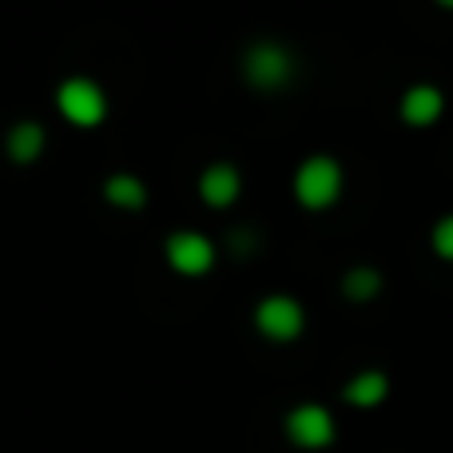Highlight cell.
Listing matches in <instances>:
<instances>
[{
	"label": "cell",
	"instance_id": "6da1fadb",
	"mask_svg": "<svg viewBox=\"0 0 453 453\" xmlns=\"http://www.w3.org/2000/svg\"><path fill=\"white\" fill-rule=\"evenodd\" d=\"M242 76H247V84L258 88V92H279V88H287L290 80H295V56L282 44H274V40H263V44L247 48V56H242Z\"/></svg>",
	"mask_w": 453,
	"mask_h": 453
},
{
	"label": "cell",
	"instance_id": "7a4b0ae2",
	"mask_svg": "<svg viewBox=\"0 0 453 453\" xmlns=\"http://www.w3.org/2000/svg\"><path fill=\"white\" fill-rule=\"evenodd\" d=\"M338 191H342V167H338L330 156H311L303 167H298L295 196L303 207L322 211V207H330L338 199Z\"/></svg>",
	"mask_w": 453,
	"mask_h": 453
},
{
	"label": "cell",
	"instance_id": "3957f363",
	"mask_svg": "<svg viewBox=\"0 0 453 453\" xmlns=\"http://www.w3.org/2000/svg\"><path fill=\"white\" fill-rule=\"evenodd\" d=\"M56 104H60V111L76 127H96L104 116H108V96H104V88L96 84V80H84V76L64 80L60 92H56Z\"/></svg>",
	"mask_w": 453,
	"mask_h": 453
},
{
	"label": "cell",
	"instance_id": "277c9868",
	"mask_svg": "<svg viewBox=\"0 0 453 453\" xmlns=\"http://www.w3.org/2000/svg\"><path fill=\"white\" fill-rule=\"evenodd\" d=\"M255 326L263 330V334L271 338V342H290V338L303 334L306 314H303V306H298L295 298H287V295H271V298H263V303H258V311H255Z\"/></svg>",
	"mask_w": 453,
	"mask_h": 453
},
{
	"label": "cell",
	"instance_id": "5b68a950",
	"mask_svg": "<svg viewBox=\"0 0 453 453\" xmlns=\"http://www.w3.org/2000/svg\"><path fill=\"white\" fill-rule=\"evenodd\" d=\"M167 263L175 266L180 274H188V279H196V274H207L215 263V247L207 234L199 231H180L167 239Z\"/></svg>",
	"mask_w": 453,
	"mask_h": 453
},
{
	"label": "cell",
	"instance_id": "8992f818",
	"mask_svg": "<svg viewBox=\"0 0 453 453\" xmlns=\"http://www.w3.org/2000/svg\"><path fill=\"white\" fill-rule=\"evenodd\" d=\"M287 434H290V441H295V446H303V449H322V446H330V441H334V418H330L322 406L306 402V406L290 410Z\"/></svg>",
	"mask_w": 453,
	"mask_h": 453
},
{
	"label": "cell",
	"instance_id": "52a82bcc",
	"mask_svg": "<svg viewBox=\"0 0 453 453\" xmlns=\"http://www.w3.org/2000/svg\"><path fill=\"white\" fill-rule=\"evenodd\" d=\"M441 104L446 100H441V92L434 84H414L406 96H402V119L414 127H426L441 116Z\"/></svg>",
	"mask_w": 453,
	"mask_h": 453
},
{
	"label": "cell",
	"instance_id": "ba28073f",
	"mask_svg": "<svg viewBox=\"0 0 453 453\" xmlns=\"http://www.w3.org/2000/svg\"><path fill=\"white\" fill-rule=\"evenodd\" d=\"M239 172H234L231 164H215L203 172V180H199V196L207 199L211 207H231L234 199H239Z\"/></svg>",
	"mask_w": 453,
	"mask_h": 453
},
{
	"label": "cell",
	"instance_id": "9c48e42d",
	"mask_svg": "<svg viewBox=\"0 0 453 453\" xmlns=\"http://www.w3.org/2000/svg\"><path fill=\"white\" fill-rule=\"evenodd\" d=\"M386 390H390V382H386L382 370H362V374H354V382L346 386V402H350V406H378V402L386 398Z\"/></svg>",
	"mask_w": 453,
	"mask_h": 453
},
{
	"label": "cell",
	"instance_id": "30bf717a",
	"mask_svg": "<svg viewBox=\"0 0 453 453\" xmlns=\"http://www.w3.org/2000/svg\"><path fill=\"white\" fill-rule=\"evenodd\" d=\"M40 151H44V127L40 124H16L8 132V156L16 164H32V159H40Z\"/></svg>",
	"mask_w": 453,
	"mask_h": 453
},
{
	"label": "cell",
	"instance_id": "8fae6325",
	"mask_svg": "<svg viewBox=\"0 0 453 453\" xmlns=\"http://www.w3.org/2000/svg\"><path fill=\"white\" fill-rule=\"evenodd\" d=\"M104 196H108L116 207H124V211H140V207L148 203V191H143V183L135 180V175H111Z\"/></svg>",
	"mask_w": 453,
	"mask_h": 453
},
{
	"label": "cell",
	"instance_id": "7c38bea8",
	"mask_svg": "<svg viewBox=\"0 0 453 453\" xmlns=\"http://www.w3.org/2000/svg\"><path fill=\"white\" fill-rule=\"evenodd\" d=\"M378 287H382V274L370 271V266H354V271L342 279V290L350 298H358V303H362V298H374Z\"/></svg>",
	"mask_w": 453,
	"mask_h": 453
},
{
	"label": "cell",
	"instance_id": "4fadbf2b",
	"mask_svg": "<svg viewBox=\"0 0 453 453\" xmlns=\"http://www.w3.org/2000/svg\"><path fill=\"white\" fill-rule=\"evenodd\" d=\"M434 250L441 258H453V215H446V219L434 226Z\"/></svg>",
	"mask_w": 453,
	"mask_h": 453
},
{
	"label": "cell",
	"instance_id": "5bb4252c",
	"mask_svg": "<svg viewBox=\"0 0 453 453\" xmlns=\"http://www.w3.org/2000/svg\"><path fill=\"white\" fill-rule=\"evenodd\" d=\"M231 247L239 250V255H250V250H255V234H250V231H234L231 234Z\"/></svg>",
	"mask_w": 453,
	"mask_h": 453
},
{
	"label": "cell",
	"instance_id": "9a60e30c",
	"mask_svg": "<svg viewBox=\"0 0 453 453\" xmlns=\"http://www.w3.org/2000/svg\"><path fill=\"white\" fill-rule=\"evenodd\" d=\"M438 4H446V8H453V0H438Z\"/></svg>",
	"mask_w": 453,
	"mask_h": 453
}]
</instances>
